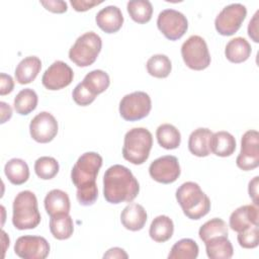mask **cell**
Here are the masks:
<instances>
[{
  "label": "cell",
  "instance_id": "33",
  "mask_svg": "<svg viewBox=\"0 0 259 259\" xmlns=\"http://www.w3.org/2000/svg\"><path fill=\"white\" fill-rule=\"evenodd\" d=\"M148 73L155 78H166L172 70L170 59L166 55L157 54L152 56L146 64Z\"/></svg>",
  "mask_w": 259,
  "mask_h": 259
},
{
  "label": "cell",
  "instance_id": "11",
  "mask_svg": "<svg viewBox=\"0 0 259 259\" xmlns=\"http://www.w3.org/2000/svg\"><path fill=\"white\" fill-rule=\"evenodd\" d=\"M236 164L243 171H250L259 166V134L257 131L250 130L242 136L241 151Z\"/></svg>",
  "mask_w": 259,
  "mask_h": 259
},
{
  "label": "cell",
  "instance_id": "13",
  "mask_svg": "<svg viewBox=\"0 0 259 259\" xmlns=\"http://www.w3.org/2000/svg\"><path fill=\"white\" fill-rule=\"evenodd\" d=\"M14 252L22 259H45L49 256L50 244L40 236H21L14 244Z\"/></svg>",
  "mask_w": 259,
  "mask_h": 259
},
{
  "label": "cell",
  "instance_id": "9",
  "mask_svg": "<svg viewBox=\"0 0 259 259\" xmlns=\"http://www.w3.org/2000/svg\"><path fill=\"white\" fill-rule=\"evenodd\" d=\"M247 15L246 7L241 3H232L225 6L214 19L217 31L225 36L233 35L241 27Z\"/></svg>",
  "mask_w": 259,
  "mask_h": 259
},
{
  "label": "cell",
  "instance_id": "27",
  "mask_svg": "<svg viewBox=\"0 0 259 259\" xmlns=\"http://www.w3.org/2000/svg\"><path fill=\"white\" fill-rule=\"evenodd\" d=\"M4 173L14 185H21L29 178V168L26 162L19 158L10 159L4 166Z\"/></svg>",
  "mask_w": 259,
  "mask_h": 259
},
{
  "label": "cell",
  "instance_id": "30",
  "mask_svg": "<svg viewBox=\"0 0 259 259\" xmlns=\"http://www.w3.org/2000/svg\"><path fill=\"white\" fill-rule=\"evenodd\" d=\"M199 248L196 242L189 238L177 241L171 248L169 259H195L198 256Z\"/></svg>",
  "mask_w": 259,
  "mask_h": 259
},
{
  "label": "cell",
  "instance_id": "4",
  "mask_svg": "<svg viewBox=\"0 0 259 259\" xmlns=\"http://www.w3.org/2000/svg\"><path fill=\"white\" fill-rule=\"evenodd\" d=\"M12 224L17 230H31L40 223L35 194L30 190L20 191L13 200Z\"/></svg>",
  "mask_w": 259,
  "mask_h": 259
},
{
  "label": "cell",
  "instance_id": "36",
  "mask_svg": "<svg viewBox=\"0 0 259 259\" xmlns=\"http://www.w3.org/2000/svg\"><path fill=\"white\" fill-rule=\"evenodd\" d=\"M237 240L239 245L245 249L256 248L259 244L258 225H252L238 233Z\"/></svg>",
  "mask_w": 259,
  "mask_h": 259
},
{
  "label": "cell",
  "instance_id": "25",
  "mask_svg": "<svg viewBox=\"0 0 259 259\" xmlns=\"http://www.w3.org/2000/svg\"><path fill=\"white\" fill-rule=\"evenodd\" d=\"M174 233L173 221L168 215L156 217L150 226L149 235L152 240L157 243H164L171 239Z\"/></svg>",
  "mask_w": 259,
  "mask_h": 259
},
{
  "label": "cell",
  "instance_id": "7",
  "mask_svg": "<svg viewBox=\"0 0 259 259\" xmlns=\"http://www.w3.org/2000/svg\"><path fill=\"white\" fill-rule=\"evenodd\" d=\"M181 56L185 65L195 71L204 70L210 64L207 45L199 35H191L182 44Z\"/></svg>",
  "mask_w": 259,
  "mask_h": 259
},
{
  "label": "cell",
  "instance_id": "38",
  "mask_svg": "<svg viewBox=\"0 0 259 259\" xmlns=\"http://www.w3.org/2000/svg\"><path fill=\"white\" fill-rule=\"evenodd\" d=\"M40 4L49 11L53 13H64L67 11V3L61 0H47L40 1Z\"/></svg>",
  "mask_w": 259,
  "mask_h": 259
},
{
  "label": "cell",
  "instance_id": "31",
  "mask_svg": "<svg viewBox=\"0 0 259 259\" xmlns=\"http://www.w3.org/2000/svg\"><path fill=\"white\" fill-rule=\"evenodd\" d=\"M82 83L92 94L96 96L108 88L110 79L106 72L102 70H93L84 77Z\"/></svg>",
  "mask_w": 259,
  "mask_h": 259
},
{
  "label": "cell",
  "instance_id": "41",
  "mask_svg": "<svg viewBox=\"0 0 259 259\" xmlns=\"http://www.w3.org/2000/svg\"><path fill=\"white\" fill-rule=\"evenodd\" d=\"M258 14H259V11H256L253 18L249 21V24H248V35L255 42L259 41V38H258Z\"/></svg>",
  "mask_w": 259,
  "mask_h": 259
},
{
  "label": "cell",
  "instance_id": "40",
  "mask_svg": "<svg viewBox=\"0 0 259 259\" xmlns=\"http://www.w3.org/2000/svg\"><path fill=\"white\" fill-rule=\"evenodd\" d=\"M14 88V81L10 75L5 73L0 74V95H6L12 92Z\"/></svg>",
  "mask_w": 259,
  "mask_h": 259
},
{
  "label": "cell",
  "instance_id": "22",
  "mask_svg": "<svg viewBox=\"0 0 259 259\" xmlns=\"http://www.w3.org/2000/svg\"><path fill=\"white\" fill-rule=\"evenodd\" d=\"M204 244L206 255L210 259H230L234 254L233 245L228 236L210 238Z\"/></svg>",
  "mask_w": 259,
  "mask_h": 259
},
{
  "label": "cell",
  "instance_id": "10",
  "mask_svg": "<svg viewBox=\"0 0 259 259\" xmlns=\"http://www.w3.org/2000/svg\"><path fill=\"white\" fill-rule=\"evenodd\" d=\"M157 26L166 38L177 40L187 31L188 21L180 11L175 9H164L158 15Z\"/></svg>",
  "mask_w": 259,
  "mask_h": 259
},
{
  "label": "cell",
  "instance_id": "16",
  "mask_svg": "<svg viewBox=\"0 0 259 259\" xmlns=\"http://www.w3.org/2000/svg\"><path fill=\"white\" fill-rule=\"evenodd\" d=\"M258 223L259 213L255 204H246L238 207L231 213L229 220L230 228L237 233L252 225H258Z\"/></svg>",
  "mask_w": 259,
  "mask_h": 259
},
{
  "label": "cell",
  "instance_id": "6",
  "mask_svg": "<svg viewBox=\"0 0 259 259\" xmlns=\"http://www.w3.org/2000/svg\"><path fill=\"white\" fill-rule=\"evenodd\" d=\"M102 47L101 37L94 31H87L80 35L69 50V59L78 67L92 65Z\"/></svg>",
  "mask_w": 259,
  "mask_h": 259
},
{
  "label": "cell",
  "instance_id": "19",
  "mask_svg": "<svg viewBox=\"0 0 259 259\" xmlns=\"http://www.w3.org/2000/svg\"><path fill=\"white\" fill-rule=\"evenodd\" d=\"M212 132L206 127H198L194 130L188 139V149L191 154L196 157H206L210 151V141Z\"/></svg>",
  "mask_w": 259,
  "mask_h": 259
},
{
  "label": "cell",
  "instance_id": "24",
  "mask_svg": "<svg viewBox=\"0 0 259 259\" xmlns=\"http://www.w3.org/2000/svg\"><path fill=\"white\" fill-rule=\"evenodd\" d=\"M236 150V140L232 134L220 131L212 134L210 141V151L219 157H229Z\"/></svg>",
  "mask_w": 259,
  "mask_h": 259
},
{
  "label": "cell",
  "instance_id": "5",
  "mask_svg": "<svg viewBox=\"0 0 259 259\" xmlns=\"http://www.w3.org/2000/svg\"><path fill=\"white\" fill-rule=\"evenodd\" d=\"M152 146L151 132L145 127H134L124 135L122 157L132 164H144L150 156Z\"/></svg>",
  "mask_w": 259,
  "mask_h": 259
},
{
  "label": "cell",
  "instance_id": "20",
  "mask_svg": "<svg viewBox=\"0 0 259 259\" xmlns=\"http://www.w3.org/2000/svg\"><path fill=\"white\" fill-rule=\"evenodd\" d=\"M41 69V61L35 56H29L22 59L15 68V79L19 84H28L32 82Z\"/></svg>",
  "mask_w": 259,
  "mask_h": 259
},
{
  "label": "cell",
  "instance_id": "32",
  "mask_svg": "<svg viewBox=\"0 0 259 259\" xmlns=\"http://www.w3.org/2000/svg\"><path fill=\"white\" fill-rule=\"evenodd\" d=\"M131 18L138 23H147L151 20L153 14L152 3L148 0H132L126 5Z\"/></svg>",
  "mask_w": 259,
  "mask_h": 259
},
{
  "label": "cell",
  "instance_id": "37",
  "mask_svg": "<svg viewBox=\"0 0 259 259\" xmlns=\"http://www.w3.org/2000/svg\"><path fill=\"white\" fill-rule=\"evenodd\" d=\"M72 97H73V100L75 101V103H77L80 106H87V105L91 104L96 98V96L94 94H92L84 86V84L82 82L76 85V87L73 90Z\"/></svg>",
  "mask_w": 259,
  "mask_h": 259
},
{
  "label": "cell",
  "instance_id": "17",
  "mask_svg": "<svg viewBox=\"0 0 259 259\" xmlns=\"http://www.w3.org/2000/svg\"><path fill=\"white\" fill-rule=\"evenodd\" d=\"M95 21L98 27L104 32L114 33L121 28L123 23V16L117 6L108 5L97 12Z\"/></svg>",
  "mask_w": 259,
  "mask_h": 259
},
{
  "label": "cell",
  "instance_id": "39",
  "mask_svg": "<svg viewBox=\"0 0 259 259\" xmlns=\"http://www.w3.org/2000/svg\"><path fill=\"white\" fill-rule=\"evenodd\" d=\"M72 7L78 11V12H84L92 7L102 3V1H96V0H71L70 1Z\"/></svg>",
  "mask_w": 259,
  "mask_h": 259
},
{
  "label": "cell",
  "instance_id": "14",
  "mask_svg": "<svg viewBox=\"0 0 259 259\" xmlns=\"http://www.w3.org/2000/svg\"><path fill=\"white\" fill-rule=\"evenodd\" d=\"M58 127L55 116L48 111H41L30 120L29 133L35 142L46 144L54 140L58 134Z\"/></svg>",
  "mask_w": 259,
  "mask_h": 259
},
{
  "label": "cell",
  "instance_id": "18",
  "mask_svg": "<svg viewBox=\"0 0 259 259\" xmlns=\"http://www.w3.org/2000/svg\"><path fill=\"white\" fill-rule=\"evenodd\" d=\"M122 226L130 231L137 232L142 230L147 222V212L143 205L132 202L127 204L120 213Z\"/></svg>",
  "mask_w": 259,
  "mask_h": 259
},
{
  "label": "cell",
  "instance_id": "8",
  "mask_svg": "<svg viewBox=\"0 0 259 259\" xmlns=\"http://www.w3.org/2000/svg\"><path fill=\"white\" fill-rule=\"evenodd\" d=\"M151 108V97L144 91H135L126 94L119 102L120 116L127 121H136L146 117Z\"/></svg>",
  "mask_w": 259,
  "mask_h": 259
},
{
  "label": "cell",
  "instance_id": "35",
  "mask_svg": "<svg viewBox=\"0 0 259 259\" xmlns=\"http://www.w3.org/2000/svg\"><path fill=\"white\" fill-rule=\"evenodd\" d=\"M34 172L40 179L50 180L59 172L58 161L49 156H42L34 162Z\"/></svg>",
  "mask_w": 259,
  "mask_h": 259
},
{
  "label": "cell",
  "instance_id": "12",
  "mask_svg": "<svg viewBox=\"0 0 259 259\" xmlns=\"http://www.w3.org/2000/svg\"><path fill=\"white\" fill-rule=\"evenodd\" d=\"M150 176L157 182L170 184L180 176L181 170L178 159L172 155L157 158L149 166Z\"/></svg>",
  "mask_w": 259,
  "mask_h": 259
},
{
  "label": "cell",
  "instance_id": "15",
  "mask_svg": "<svg viewBox=\"0 0 259 259\" xmlns=\"http://www.w3.org/2000/svg\"><path fill=\"white\" fill-rule=\"evenodd\" d=\"M74 78L71 67L63 61L54 62L41 77L42 85L49 90H60L69 86Z\"/></svg>",
  "mask_w": 259,
  "mask_h": 259
},
{
  "label": "cell",
  "instance_id": "43",
  "mask_svg": "<svg viewBox=\"0 0 259 259\" xmlns=\"http://www.w3.org/2000/svg\"><path fill=\"white\" fill-rule=\"evenodd\" d=\"M127 254L125 253V251L121 248L118 247H114V248H110L109 250H107V252L103 255V258H127Z\"/></svg>",
  "mask_w": 259,
  "mask_h": 259
},
{
  "label": "cell",
  "instance_id": "2",
  "mask_svg": "<svg viewBox=\"0 0 259 259\" xmlns=\"http://www.w3.org/2000/svg\"><path fill=\"white\" fill-rule=\"evenodd\" d=\"M140 192V184L125 166H110L103 176V196L109 203L133 201Z\"/></svg>",
  "mask_w": 259,
  "mask_h": 259
},
{
  "label": "cell",
  "instance_id": "21",
  "mask_svg": "<svg viewBox=\"0 0 259 259\" xmlns=\"http://www.w3.org/2000/svg\"><path fill=\"white\" fill-rule=\"evenodd\" d=\"M45 208L50 217L59 213H69L71 208L68 194L61 189L51 190L45 197Z\"/></svg>",
  "mask_w": 259,
  "mask_h": 259
},
{
  "label": "cell",
  "instance_id": "3",
  "mask_svg": "<svg viewBox=\"0 0 259 259\" xmlns=\"http://www.w3.org/2000/svg\"><path fill=\"white\" fill-rule=\"evenodd\" d=\"M175 195L183 213L190 220H199L210 210L209 197L195 182L182 183L177 188Z\"/></svg>",
  "mask_w": 259,
  "mask_h": 259
},
{
  "label": "cell",
  "instance_id": "44",
  "mask_svg": "<svg viewBox=\"0 0 259 259\" xmlns=\"http://www.w3.org/2000/svg\"><path fill=\"white\" fill-rule=\"evenodd\" d=\"M0 106H1V123H4L8 119L11 118L12 109L9 104H7L6 102H3V101L0 102Z\"/></svg>",
  "mask_w": 259,
  "mask_h": 259
},
{
  "label": "cell",
  "instance_id": "29",
  "mask_svg": "<svg viewBox=\"0 0 259 259\" xmlns=\"http://www.w3.org/2000/svg\"><path fill=\"white\" fill-rule=\"evenodd\" d=\"M37 101L36 92L31 88H24L20 90L14 98V109L20 115H27L36 108Z\"/></svg>",
  "mask_w": 259,
  "mask_h": 259
},
{
  "label": "cell",
  "instance_id": "23",
  "mask_svg": "<svg viewBox=\"0 0 259 259\" xmlns=\"http://www.w3.org/2000/svg\"><path fill=\"white\" fill-rule=\"evenodd\" d=\"M252 49L248 40L244 37L238 36L232 38L226 46V58L235 64H240L247 61L251 55Z\"/></svg>",
  "mask_w": 259,
  "mask_h": 259
},
{
  "label": "cell",
  "instance_id": "1",
  "mask_svg": "<svg viewBox=\"0 0 259 259\" xmlns=\"http://www.w3.org/2000/svg\"><path fill=\"white\" fill-rule=\"evenodd\" d=\"M102 166V157L95 152L82 154L71 171V179L77 188L76 197L81 205H92L98 197L96 177Z\"/></svg>",
  "mask_w": 259,
  "mask_h": 259
},
{
  "label": "cell",
  "instance_id": "26",
  "mask_svg": "<svg viewBox=\"0 0 259 259\" xmlns=\"http://www.w3.org/2000/svg\"><path fill=\"white\" fill-rule=\"evenodd\" d=\"M50 231L53 237L58 240L69 239L74 232L73 219L69 213H59L51 217Z\"/></svg>",
  "mask_w": 259,
  "mask_h": 259
},
{
  "label": "cell",
  "instance_id": "28",
  "mask_svg": "<svg viewBox=\"0 0 259 259\" xmlns=\"http://www.w3.org/2000/svg\"><path fill=\"white\" fill-rule=\"evenodd\" d=\"M156 138L158 144L166 150L177 149L181 143L180 132L170 123H163L159 125L156 131Z\"/></svg>",
  "mask_w": 259,
  "mask_h": 259
},
{
  "label": "cell",
  "instance_id": "34",
  "mask_svg": "<svg viewBox=\"0 0 259 259\" xmlns=\"http://www.w3.org/2000/svg\"><path fill=\"white\" fill-rule=\"evenodd\" d=\"M229 230L227 223L219 218H213L205 222L198 231V236L200 240L204 243L210 238L218 236H228Z\"/></svg>",
  "mask_w": 259,
  "mask_h": 259
},
{
  "label": "cell",
  "instance_id": "42",
  "mask_svg": "<svg viewBox=\"0 0 259 259\" xmlns=\"http://www.w3.org/2000/svg\"><path fill=\"white\" fill-rule=\"evenodd\" d=\"M258 184H259V177L255 176L252 180H250L248 185V192L249 196L252 198L255 205H258Z\"/></svg>",
  "mask_w": 259,
  "mask_h": 259
}]
</instances>
